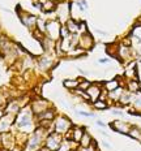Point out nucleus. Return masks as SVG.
<instances>
[{
  "mask_svg": "<svg viewBox=\"0 0 141 151\" xmlns=\"http://www.w3.org/2000/svg\"><path fill=\"white\" fill-rule=\"evenodd\" d=\"M29 106H30L33 113L37 116V115H39V113H42L43 111H46L47 108H50V107H51V103H50L47 99L39 96V98H35V99L31 100L29 103Z\"/></svg>",
  "mask_w": 141,
  "mask_h": 151,
  "instance_id": "6e6552de",
  "label": "nucleus"
},
{
  "mask_svg": "<svg viewBox=\"0 0 141 151\" xmlns=\"http://www.w3.org/2000/svg\"><path fill=\"white\" fill-rule=\"evenodd\" d=\"M37 151H50V150H47L46 147L43 146V147H40V149H39V150H37Z\"/></svg>",
  "mask_w": 141,
  "mask_h": 151,
  "instance_id": "37998d69",
  "label": "nucleus"
},
{
  "mask_svg": "<svg viewBox=\"0 0 141 151\" xmlns=\"http://www.w3.org/2000/svg\"><path fill=\"white\" fill-rule=\"evenodd\" d=\"M93 108L97 109V111H106V109L110 108V106H108V102L98 99L95 102H93Z\"/></svg>",
  "mask_w": 141,
  "mask_h": 151,
  "instance_id": "c756f323",
  "label": "nucleus"
},
{
  "mask_svg": "<svg viewBox=\"0 0 141 151\" xmlns=\"http://www.w3.org/2000/svg\"><path fill=\"white\" fill-rule=\"evenodd\" d=\"M72 127H73L72 120L65 115H58L55 117V120H54V124H52V129H54V132L61 134V136H64L68 130H71Z\"/></svg>",
  "mask_w": 141,
  "mask_h": 151,
  "instance_id": "20e7f679",
  "label": "nucleus"
},
{
  "mask_svg": "<svg viewBox=\"0 0 141 151\" xmlns=\"http://www.w3.org/2000/svg\"><path fill=\"white\" fill-rule=\"evenodd\" d=\"M31 5H33L35 9H38L39 12H42V3L39 0H35V1H31Z\"/></svg>",
  "mask_w": 141,
  "mask_h": 151,
  "instance_id": "e433bc0d",
  "label": "nucleus"
},
{
  "mask_svg": "<svg viewBox=\"0 0 141 151\" xmlns=\"http://www.w3.org/2000/svg\"><path fill=\"white\" fill-rule=\"evenodd\" d=\"M5 104H7V99H5L4 96L0 94V108H4Z\"/></svg>",
  "mask_w": 141,
  "mask_h": 151,
  "instance_id": "4c0bfd02",
  "label": "nucleus"
},
{
  "mask_svg": "<svg viewBox=\"0 0 141 151\" xmlns=\"http://www.w3.org/2000/svg\"><path fill=\"white\" fill-rule=\"evenodd\" d=\"M0 146L8 150H12L14 146H17L16 134H13L11 130L5 132V133H0Z\"/></svg>",
  "mask_w": 141,
  "mask_h": 151,
  "instance_id": "1a4fd4ad",
  "label": "nucleus"
},
{
  "mask_svg": "<svg viewBox=\"0 0 141 151\" xmlns=\"http://www.w3.org/2000/svg\"><path fill=\"white\" fill-rule=\"evenodd\" d=\"M17 16L18 20L21 21V24L24 25L26 29H29V31L33 33L35 30V25H37V20H38V16L26 12L21 8V5H17Z\"/></svg>",
  "mask_w": 141,
  "mask_h": 151,
  "instance_id": "7ed1b4c3",
  "label": "nucleus"
},
{
  "mask_svg": "<svg viewBox=\"0 0 141 151\" xmlns=\"http://www.w3.org/2000/svg\"><path fill=\"white\" fill-rule=\"evenodd\" d=\"M97 125H99V127H102V128H106V124L102 120H97Z\"/></svg>",
  "mask_w": 141,
  "mask_h": 151,
  "instance_id": "a19ab883",
  "label": "nucleus"
},
{
  "mask_svg": "<svg viewBox=\"0 0 141 151\" xmlns=\"http://www.w3.org/2000/svg\"><path fill=\"white\" fill-rule=\"evenodd\" d=\"M52 64H54V60L48 56V53L43 52L40 56H37V67H38L39 70H42V72L51 70Z\"/></svg>",
  "mask_w": 141,
  "mask_h": 151,
  "instance_id": "9d476101",
  "label": "nucleus"
},
{
  "mask_svg": "<svg viewBox=\"0 0 141 151\" xmlns=\"http://www.w3.org/2000/svg\"><path fill=\"white\" fill-rule=\"evenodd\" d=\"M0 48H1V38H0Z\"/></svg>",
  "mask_w": 141,
  "mask_h": 151,
  "instance_id": "49530a36",
  "label": "nucleus"
},
{
  "mask_svg": "<svg viewBox=\"0 0 141 151\" xmlns=\"http://www.w3.org/2000/svg\"><path fill=\"white\" fill-rule=\"evenodd\" d=\"M4 115H5L4 108H0V119H3V117H4Z\"/></svg>",
  "mask_w": 141,
  "mask_h": 151,
  "instance_id": "79ce46f5",
  "label": "nucleus"
},
{
  "mask_svg": "<svg viewBox=\"0 0 141 151\" xmlns=\"http://www.w3.org/2000/svg\"><path fill=\"white\" fill-rule=\"evenodd\" d=\"M65 26H67V29L69 30L71 34H78V21L74 20V18H69V20L65 22ZM80 35V34H78Z\"/></svg>",
  "mask_w": 141,
  "mask_h": 151,
  "instance_id": "393cba45",
  "label": "nucleus"
},
{
  "mask_svg": "<svg viewBox=\"0 0 141 151\" xmlns=\"http://www.w3.org/2000/svg\"><path fill=\"white\" fill-rule=\"evenodd\" d=\"M90 85H92V82H90L89 80H86V78L81 77V78H80V85H78V89L86 91V90L90 87Z\"/></svg>",
  "mask_w": 141,
  "mask_h": 151,
  "instance_id": "473e14b6",
  "label": "nucleus"
},
{
  "mask_svg": "<svg viewBox=\"0 0 141 151\" xmlns=\"http://www.w3.org/2000/svg\"><path fill=\"white\" fill-rule=\"evenodd\" d=\"M125 89L129 90V91H132V93H136V91H139L141 89L139 80H128L127 81V85H125Z\"/></svg>",
  "mask_w": 141,
  "mask_h": 151,
  "instance_id": "bb28decb",
  "label": "nucleus"
},
{
  "mask_svg": "<svg viewBox=\"0 0 141 151\" xmlns=\"http://www.w3.org/2000/svg\"><path fill=\"white\" fill-rule=\"evenodd\" d=\"M85 33H89V27H87V24L85 21H78V34L80 35H82V34Z\"/></svg>",
  "mask_w": 141,
  "mask_h": 151,
  "instance_id": "72a5a7b5",
  "label": "nucleus"
},
{
  "mask_svg": "<svg viewBox=\"0 0 141 151\" xmlns=\"http://www.w3.org/2000/svg\"><path fill=\"white\" fill-rule=\"evenodd\" d=\"M24 151H26V150H24Z\"/></svg>",
  "mask_w": 141,
  "mask_h": 151,
  "instance_id": "09e8293b",
  "label": "nucleus"
},
{
  "mask_svg": "<svg viewBox=\"0 0 141 151\" xmlns=\"http://www.w3.org/2000/svg\"><path fill=\"white\" fill-rule=\"evenodd\" d=\"M108 61H110L108 58H102V59H99L98 60V63H101V64H107Z\"/></svg>",
  "mask_w": 141,
  "mask_h": 151,
  "instance_id": "ea45409f",
  "label": "nucleus"
},
{
  "mask_svg": "<svg viewBox=\"0 0 141 151\" xmlns=\"http://www.w3.org/2000/svg\"><path fill=\"white\" fill-rule=\"evenodd\" d=\"M48 132L45 130V129L37 127L34 129V132L27 137L26 142L24 145V150L26 151H37L39 150L40 147H43L45 145V139H46V136Z\"/></svg>",
  "mask_w": 141,
  "mask_h": 151,
  "instance_id": "f03ea898",
  "label": "nucleus"
},
{
  "mask_svg": "<svg viewBox=\"0 0 141 151\" xmlns=\"http://www.w3.org/2000/svg\"><path fill=\"white\" fill-rule=\"evenodd\" d=\"M56 18L60 21L61 24H65L71 18V3L69 0L58 3V7L55 9Z\"/></svg>",
  "mask_w": 141,
  "mask_h": 151,
  "instance_id": "0eeeda50",
  "label": "nucleus"
},
{
  "mask_svg": "<svg viewBox=\"0 0 141 151\" xmlns=\"http://www.w3.org/2000/svg\"><path fill=\"white\" fill-rule=\"evenodd\" d=\"M14 117H16V116H13V115H8V113H5L4 117L0 119V133L9 132L12 128H13Z\"/></svg>",
  "mask_w": 141,
  "mask_h": 151,
  "instance_id": "2eb2a0df",
  "label": "nucleus"
},
{
  "mask_svg": "<svg viewBox=\"0 0 141 151\" xmlns=\"http://www.w3.org/2000/svg\"><path fill=\"white\" fill-rule=\"evenodd\" d=\"M131 106L139 112V117H141V89L139 91H136L133 95V99H132V103Z\"/></svg>",
  "mask_w": 141,
  "mask_h": 151,
  "instance_id": "4be33fe9",
  "label": "nucleus"
},
{
  "mask_svg": "<svg viewBox=\"0 0 141 151\" xmlns=\"http://www.w3.org/2000/svg\"><path fill=\"white\" fill-rule=\"evenodd\" d=\"M133 95H134V93H132V91H129V90H127V89H124L123 94H121L120 99H119V102H118L119 107H125V106H129L131 103H132Z\"/></svg>",
  "mask_w": 141,
  "mask_h": 151,
  "instance_id": "6ab92c4d",
  "label": "nucleus"
},
{
  "mask_svg": "<svg viewBox=\"0 0 141 151\" xmlns=\"http://www.w3.org/2000/svg\"><path fill=\"white\" fill-rule=\"evenodd\" d=\"M128 137L129 138H132V139H136V141H141V128L139 127H133L131 128V130H129V133H128Z\"/></svg>",
  "mask_w": 141,
  "mask_h": 151,
  "instance_id": "7c9ffc66",
  "label": "nucleus"
},
{
  "mask_svg": "<svg viewBox=\"0 0 141 151\" xmlns=\"http://www.w3.org/2000/svg\"><path fill=\"white\" fill-rule=\"evenodd\" d=\"M46 25H47V20L43 17H39L38 16V20H37V25H35V30L38 33H42L46 35Z\"/></svg>",
  "mask_w": 141,
  "mask_h": 151,
  "instance_id": "cd10ccee",
  "label": "nucleus"
},
{
  "mask_svg": "<svg viewBox=\"0 0 141 151\" xmlns=\"http://www.w3.org/2000/svg\"><path fill=\"white\" fill-rule=\"evenodd\" d=\"M42 3V12L50 17V14L55 13V9L58 7V1L55 0H39Z\"/></svg>",
  "mask_w": 141,
  "mask_h": 151,
  "instance_id": "a211bd4d",
  "label": "nucleus"
},
{
  "mask_svg": "<svg viewBox=\"0 0 141 151\" xmlns=\"http://www.w3.org/2000/svg\"><path fill=\"white\" fill-rule=\"evenodd\" d=\"M56 116H58V111H56V108L54 106H51L50 108H47L46 111H43L42 113L37 115L35 119H37V121H39V120H51V121H54Z\"/></svg>",
  "mask_w": 141,
  "mask_h": 151,
  "instance_id": "f3484780",
  "label": "nucleus"
},
{
  "mask_svg": "<svg viewBox=\"0 0 141 151\" xmlns=\"http://www.w3.org/2000/svg\"><path fill=\"white\" fill-rule=\"evenodd\" d=\"M94 46V38L90 33H85L82 35H80V39H78V47H81L82 50H85L87 52L90 48H93Z\"/></svg>",
  "mask_w": 141,
  "mask_h": 151,
  "instance_id": "4468645a",
  "label": "nucleus"
},
{
  "mask_svg": "<svg viewBox=\"0 0 141 151\" xmlns=\"http://www.w3.org/2000/svg\"><path fill=\"white\" fill-rule=\"evenodd\" d=\"M124 89H125L124 86H119L118 89H115V90H112V91H108L107 99L110 100V102H112V103H118L119 99H120V96H121V94H123Z\"/></svg>",
  "mask_w": 141,
  "mask_h": 151,
  "instance_id": "aec40b11",
  "label": "nucleus"
},
{
  "mask_svg": "<svg viewBox=\"0 0 141 151\" xmlns=\"http://www.w3.org/2000/svg\"><path fill=\"white\" fill-rule=\"evenodd\" d=\"M110 128L112 129V130L118 132V133L120 134H124V136H128V133H129L131 128H132V125L128 124L127 121H123V120H114L110 122Z\"/></svg>",
  "mask_w": 141,
  "mask_h": 151,
  "instance_id": "f8f14e48",
  "label": "nucleus"
},
{
  "mask_svg": "<svg viewBox=\"0 0 141 151\" xmlns=\"http://www.w3.org/2000/svg\"><path fill=\"white\" fill-rule=\"evenodd\" d=\"M86 51L85 50H82L81 47H74L73 50H72L71 52H68L67 53V58H69V59H76V58H80V56H82V55H85Z\"/></svg>",
  "mask_w": 141,
  "mask_h": 151,
  "instance_id": "c85d7f7f",
  "label": "nucleus"
},
{
  "mask_svg": "<svg viewBox=\"0 0 141 151\" xmlns=\"http://www.w3.org/2000/svg\"><path fill=\"white\" fill-rule=\"evenodd\" d=\"M37 128V119L35 115L31 111L30 106L26 104L20 109V112L16 115L13 129L17 130L18 134H25V136H30Z\"/></svg>",
  "mask_w": 141,
  "mask_h": 151,
  "instance_id": "f257e3e1",
  "label": "nucleus"
},
{
  "mask_svg": "<svg viewBox=\"0 0 141 151\" xmlns=\"http://www.w3.org/2000/svg\"><path fill=\"white\" fill-rule=\"evenodd\" d=\"M63 139H64V137H63L61 134H59V133H56V132L51 130V132L47 133L46 139H45V145H43V146H45L47 150H50V151H56L59 147H60Z\"/></svg>",
  "mask_w": 141,
  "mask_h": 151,
  "instance_id": "423d86ee",
  "label": "nucleus"
},
{
  "mask_svg": "<svg viewBox=\"0 0 141 151\" xmlns=\"http://www.w3.org/2000/svg\"><path fill=\"white\" fill-rule=\"evenodd\" d=\"M0 151H11V150H8V149H4V147H1V149H0Z\"/></svg>",
  "mask_w": 141,
  "mask_h": 151,
  "instance_id": "a18cd8bd",
  "label": "nucleus"
},
{
  "mask_svg": "<svg viewBox=\"0 0 141 151\" xmlns=\"http://www.w3.org/2000/svg\"><path fill=\"white\" fill-rule=\"evenodd\" d=\"M102 89H103V85L101 86L99 83H92L90 87L86 90V94L89 95V99H90V103L95 102V100L99 99V95L102 93Z\"/></svg>",
  "mask_w": 141,
  "mask_h": 151,
  "instance_id": "dca6fc26",
  "label": "nucleus"
},
{
  "mask_svg": "<svg viewBox=\"0 0 141 151\" xmlns=\"http://www.w3.org/2000/svg\"><path fill=\"white\" fill-rule=\"evenodd\" d=\"M119 86H120V80L119 78H112V80H108L103 83V89L107 91H112V90L118 89Z\"/></svg>",
  "mask_w": 141,
  "mask_h": 151,
  "instance_id": "b1692460",
  "label": "nucleus"
},
{
  "mask_svg": "<svg viewBox=\"0 0 141 151\" xmlns=\"http://www.w3.org/2000/svg\"><path fill=\"white\" fill-rule=\"evenodd\" d=\"M78 85H80V78H72V80H64L63 81V86L69 91H73L74 89H77Z\"/></svg>",
  "mask_w": 141,
  "mask_h": 151,
  "instance_id": "5701e85b",
  "label": "nucleus"
},
{
  "mask_svg": "<svg viewBox=\"0 0 141 151\" xmlns=\"http://www.w3.org/2000/svg\"><path fill=\"white\" fill-rule=\"evenodd\" d=\"M71 33L69 30L67 29V26H65V24H61V29H60V38H67L69 37Z\"/></svg>",
  "mask_w": 141,
  "mask_h": 151,
  "instance_id": "c9c22d12",
  "label": "nucleus"
},
{
  "mask_svg": "<svg viewBox=\"0 0 141 151\" xmlns=\"http://www.w3.org/2000/svg\"><path fill=\"white\" fill-rule=\"evenodd\" d=\"M93 142H94L93 137L90 136L87 132H85V133L82 134V137H81L80 142H78V146H80V147H87V146H90Z\"/></svg>",
  "mask_w": 141,
  "mask_h": 151,
  "instance_id": "a878e982",
  "label": "nucleus"
},
{
  "mask_svg": "<svg viewBox=\"0 0 141 151\" xmlns=\"http://www.w3.org/2000/svg\"><path fill=\"white\" fill-rule=\"evenodd\" d=\"M111 112L114 113V115H118V116H121V115H123V112H121L120 109H116V108H112Z\"/></svg>",
  "mask_w": 141,
  "mask_h": 151,
  "instance_id": "58836bf2",
  "label": "nucleus"
},
{
  "mask_svg": "<svg viewBox=\"0 0 141 151\" xmlns=\"http://www.w3.org/2000/svg\"><path fill=\"white\" fill-rule=\"evenodd\" d=\"M140 143H141V141H140Z\"/></svg>",
  "mask_w": 141,
  "mask_h": 151,
  "instance_id": "8fccbe9b",
  "label": "nucleus"
},
{
  "mask_svg": "<svg viewBox=\"0 0 141 151\" xmlns=\"http://www.w3.org/2000/svg\"><path fill=\"white\" fill-rule=\"evenodd\" d=\"M116 58L119 59V61H123V63H127V61H131L133 60V52H132V48L128 46H124V45H118V52H116Z\"/></svg>",
  "mask_w": 141,
  "mask_h": 151,
  "instance_id": "9b49d317",
  "label": "nucleus"
},
{
  "mask_svg": "<svg viewBox=\"0 0 141 151\" xmlns=\"http://www.w3.org/2000/svg\"><path fill=\"white\" fill-rule=\"evenodd\" d=\"M0 149H1V146H0Z\"/></svg>",
  "mask_w": 141,
  "mask_h": 151,
  "instance_id": "de8ad7c7",
  "label": "nucleus"
},
{
  "mask_svg": "<svg viewBox=\"0 0 141 151\" xmlns=\"http://www.w3.org/2000/svg\"><path fill=\"white\" fill-rule=\"evenodd\" d=\"M129 35L136 37V38H139V39H141V22H136L133 25V27H132V30H131Z\"/></svg>",
  "mask_w": 141,
  "mask_h": 151,
  "instance_id": "2f4dec72",
  "label": "nucleus"
},
{
  "mask_svg": "<svg viewBox=\"0 0 141 151\" xmlns=\"http://www.w3.org/2000/svg\"><path fill=\"white\" fill-rule=\"evenodd\" d=\"M24 106H26V104L21 103L18 99H12V100H8L7 104L4 106V111H5V113H8V115L16 116L18 112H20V109L22 108Z\"/></svg>",
  "mask_w": 141,
  "mask_h": 151,
  "instance_id": "ddd939ff",
  "label": "nucleus"
},
{
  "mask_svg": "<svg viewBox=\"0 0 141 151\" xmlns=\"http://www.w3.org/2000/svg\"><path fill=\"white\" fill-rule=\"evenodd\" d=\"M102 143H103V146H106V147H110V145H108L107 142H106V141H103Z\"/></svg>",
  "mask_w": 141,
  "mask_h": 151,
  "instance_id": "c03bdc74",
  "label": "nucleus"
},
{
  "mask_svg": "<svg viewBox=\"0 0 141 151\" xmlns=\"http://www.w3.org/2000/svg\"><path fill=\"white\" fill-rule=\"evenodd\" d=\"M60 29H61V22L58 18H50L47 20L46 25V37H48L52 40H59L60 39Z\"/></svg>",
  "mask_w": 141,
  "mask_h": 151,
  "instance_id": "39448f33",
  "label": "nucleus"
},
{
  "mask_svg": "<svg viewBox=\"0 0 141 151\" xmlns=\"http://www.w3.org/2000/svg\"><path fill=\"white\" fill-rule=\"evenodd\" d=\"M85 132H86L85 127H72V141L78 143Z\"/></svg>",
  "mask_w": 141,
  "mask_h": 151,
  "instance_id": "412c9836",
  "label": "nucleus"
},
{
  "mask_svg": "<svg viewBox=\"0 0 141 151\" xmlns=\"http://www.w3.org/2000/svg\"><path fill=\"white\" fill-rule=\"evenodd\" d=\"M74 112H76L77 115H80V116H84V117H95V115H94L93 112L82 111V109H77V108H74Z\"/></svg>",
  "mask_w": 141,
  "mask_h": 151,
  "instance_id": "f704fd0d",
  "label": "nucleus"
}]
</instances>
